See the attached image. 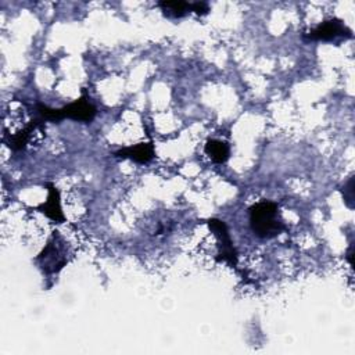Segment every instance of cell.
<instances>
[{
  "mask_svg": "<svg viewBox=\"0 0 355 355\" xmlns=\"http://www.w3.org/2000/svg\"><path fill=\"white\" fill-rule=\"evenodd\" d=\"M97 114V108L90 103L87 92L83 89L82 96L75 101L61 107L50 108L42 103L35 104V115H37L43 122H60L62 119H73L83 123H90Z\"/></svg>",
  "mask_w": 355,
  "mask_h": 355,
  "instance_id": "6da1fadb",
  "label": "cell"
},
{
  "mask_svg": "<svg viewBox=\"0 0 355 355\" xmlns=\"http://www.w3.org/2000/svg\"><path fill=\"white\" fill-rule=\"evenodd\" d=\"M250 225L252 232L262 239H270L286 230L279 218V207L273 201H259L250 207Z\"/></svg>",
  "mask_w": 355,
  "mask_h": 355,
  "instance_id": "7a4b0ae2",
  "label": "cell"
},
{
  "mask_svg": "<svg viewBox=\"0 0 355 355\" xmlns=\"http://www.w3.org/2000/svg\"><path fill=\"white\" fill-rule=\"evenodd\" d=\"M36 262L46 275L58 273L69 262V250L60 232H53L47 244L36 257Z\"/></svg>",
  "mask_w": 355,
  "mask_h": 355,
  "instance_id": "3957f363",
  "label": "cell"
},
{
  "mask_svg": "<svg viewBox=\"0 0 355 355\" xmlns=\"http://www.w3.org/2000/svg\"><path fill=\"white\" fill-rule=\"evenodd\" d=\"M207 225L218 240L219 252H218L215 261L216 262H227L232 268L237 269L239 254L233 245V241L230 239V233L227 230L226 223L218 218H211L207 220Z\"/></svg>",
  "mask_w": 355,
  "mask_h": 355,
  "instance_id": "277c9868",
  "label": "cell"
},
{
  "mask_svg": "<svg viewBox=\"0 0 355 355\" xmlns=\"http://www.w3.org/2000/svg\"><path fill=\"white\" fill-rule=\"evenodd\" d=\"M305 36L311 40L329 42V40H334L337 37H344V39L351 37L352 31L341 19L331 18V19H326V21L320 22L316 28L311 29Z\"/></svg>",
  "mask_w": 355,
  "mask_h": 355,
  "instance_id": "5b68a950",
  "label": "cell"
},
{
  "mask_svg": "<svg viewBox=\"0 0 355 355\" xmlns=\"http://www.w3.org/2000/svg\"><path fill=\"white\" fill-rule=\"evenodd\" d=\"M46 187L49 190L47 200L44 202H42L40 205H37L35 209L43 212L49 219H51L55 223L65 222V216H64L62 208H61V197H60L58 189L50 182L46 183Z\"/></svg>",
  "mask_w": 355,
  "mask_h": 355,
  "instance_id": "8992f818",
  "label": "cell"
},
{
  "mask_svg": "<svg viewBox=\"0 0 355 355\" xmlns=\"http://www.w3.org/2000/svg\"><path fill=\"white\" fill-rule=\"evenodd\" d=\"M112 155L116 158H128L137 164H147L155 157L154 143H153V140H150L148 143H139L135 146L123 147V148L114 151Z\"/></svg>",
  "mask_w": 355,
  "mask_h": 355,
  "instance_id": "52a82bcc",
  "label": "cell"
},
{
  "mask_svg": "<svg viewBox=\"0 0 355 355\" xmlns=\"http://www.w3.org/2000/svg\"><path fill=\"white\" fill-rule=\"evenodd\" d=\"M205 154L216 164H223L229 159L230 155V147L226 141L222 140H216V139H211L205 143L204 147Z\"/></svg>",
  "mask_w": 355,
  "mask_h": 355,
  "instance_id": "ba28073f",
  "label": "cell"
},
{
  "mask_svg": "<svg viewBox=\"0 0 355 355\" xmlns=\"http://www.w3.org/2000/svg\"><path fill=\"white\" fill-rule=\"evenodd\" d=\"M158 6L162 8L165 15L172 18H180L190 12L189 1H159Z\"/></svg>",
  "mask_w": 355,
  "mask_h": 355,
  "instance_id": "9c48e42d",
  "label": "cell"
},
{
  "mask_svg": "<svg viewBox=\"0 0 355 355\" xmlns=\"http://www.w3.org/2000/svg\"><path fill=\"white\" fill-rule=\"evenodd\" d=\"M343 191V198L344 202L347 204L348 208H354V176H351L348 179V182L344 184V187L341 189Z\"/></svg>",
  "mask_w": 355,
  "mask_h": 355,
  "instance_id": "30bf717a",
  "label": "cell"
},
{
  "mask_svg": "<svg viewBox=\"0 0 355 355\" xmlns=\"http://www.w3.org/2000/svg\"><path fill=\"white\" fill-rule=\"evenodd\" d=\"M190 11H194L197 15H205L209 11V6L205 1L190 3Z\"/></svg>",
  "mask_w": 355,
  "mask_h": 355,
  "instance_id": "8fae6325",
  "label": "cell"
},
{
  "mask_svg": "<svg viewBox=\"0 0 355 355\" xmlns=\"http://www.w3.org/2000/svg\"><path fill=\"white\" fill-rule=\"evenodd\" d=\"M352 257H354V244H351V245H349V248H348V251H347V259H348V262H349V265H351V266L354 265Z\"/></svg>",
  "mask_w": 355,
  "mask_h": 355,
  "instance_id": "7c38bea8",
  "label": "cell"
}]
</instances>
